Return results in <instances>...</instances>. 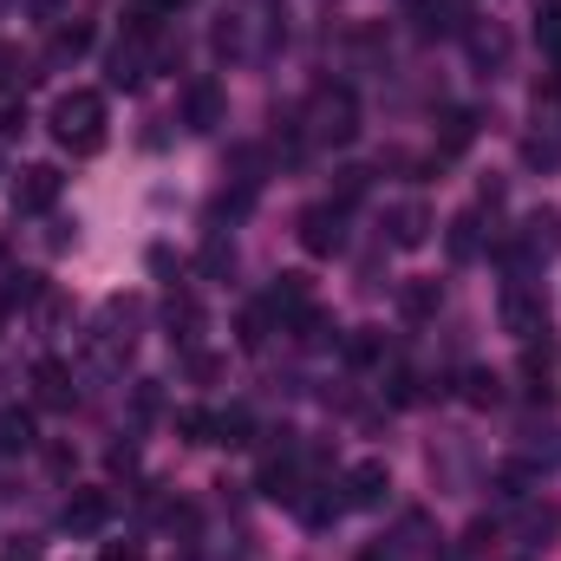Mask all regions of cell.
Returning a JSON list of instances; mask_svg holds the SVG:
<instances>
[{
  "label": "cell",
  "mask_w": 561,
  "mask_h": 561,
  "mask_svg": "<svg viewBox=\"0 0 561 561\" xmlns=\"http://www.w3.org/2000/svg\"><path fill=\"white\" fill-rule=\"evenodd\" d=\"M20 131H26V105H7L0 112V138H20Z\"/></svg>",
  "instance_id": "obj_34"
},
{
  "label": "cell",
  "mask_w": 561,
  "mask_h": 561,
  "mask_svg": "<svg viewBox=\"0 0 561 561\" xmlns=\"http://www.w3.org/2000/svg\"><path fill=\"white\" fill-rule=\"evenodd\" d=\"M516 249L529 255V268H536V262H549V255H561V209H549V203H542V209L516 229Z\"/></svg>",
  "instance_id": "obj_9"
},
{
  "label": "cell",
  "mask_w": 561,
  "mask_h": 561,
  "mask_svg": "<svg viewBox=\"0 0 561 561\" xmlns=\"http://www.w3.org/2000/svg\"><path fill=\"white\" fill-rule=\"evenodd\" d=\"M183 125H190V131H216V125H222V85H216V79H196V85L183 92Z\"/></svg>",
  "instance_id": "obj_10"
},
{
  "label": "cell",
  "mask_w": 561,
  "mask_h": 561,
  "mask_svg": "<svg viewBox=\"0 0 561 561\" xmlns=\"http://www.w3.org/2000/svg\"><path fill=\"white\" fill-rule=\"evenodd\" d=\"M0 255H7V242H0Z\"/></svg>",
  "instance_id": "obj_40"
},
{
  "label": "cell",
  "mask_w": 561,
  "mask_h": 561,
  "mask_svg": "<svg viewBox=\"0 0 561 561\" xmlns=\"http://www.w3.org/2000/svg\"><path fill=\"white\" fill-rule=\"evenodd\" d=\"M176 437H183V444H216V419H209L203 405H183V412H176Z\"/></svg>",
  "instance_id": "obj_22"
},
{
  "label": "cell",
  "mask_w": 561,
  "mask_h": 561,
  "mask_svg": "<svg viewBox=\"0 0 561 561\" xmlns=\"http://www.w3.org/2000/svg\"><path fill=\"white\" fill-rule=\"evenodd\" d=\"M424 236H431V209H424V203L386 209V242H392V249H419Z\"/></svg>",
  "instance_id": "obj_12"
},
{
  "label": "cell",
  "mask_w": 561,
  "mask_h": 561,
  "mask_svg": "<svg viewBox=\"0 0 561 561\" xmlns=\"http://www.w3.org/2000/svg\"><path fill=\"white\" fill-rule=\"evenodd\" d=\"M13 450H33V412H20V405L0 412V457H13Z\"/></svg>",
  "instance_id": "obj_17"
},
{
  "label": "cell",
  "mask_w": 561,
  "mask_h": 561,
  "mask_svg": "<svg viewBox=\"0 0 561 561\" xmlns=\"http://www.w3.org/2000/svg\"><path fill=\"white\" fill-rule=\"evenodd\" d=\"M150 412H157V386L144 379V386H138V419H150Z\"/></svg>",
  "instance_id": "obj_37"
},
{
  "label": "cell",
  "mask_w": 561,
  "mask_h": 561,
  "mask_svg": "<svg viewBox=\"0 0 561 561\" xmlns=\"http://www.w3.org/2000/svg\"><path fill=\"white\" fill-rule=\"evenodd\" d=\"M85 46H92V26H85V20H72V26H59V33H53V66H66V59H79Z\"/></svg>",
  "instance_id": "obj_19"
},
{
  "label": "cell",
  "mask_w": 561,
  "mask_h": 561,
  "mask_svg": "<svg viewBox=\"0 0 561 561\" xmlns=\"http://www.w3.org/2000/svg\"><path fill=\"white\" fill-rule=\"evenodd\" d=\"M105 561H144L138 542H105Z\"/></svg>",
  "instance_id": "obj_36"
},
{
  "label": "cell",
  "mask_w": 561,
  "mask_h": 561,
  "mask_svg": "<svg viewBox=\"0 0 561 561\" xmlns=\"http://www.w3.org/2000/svg\"><path fill=\"white\" fill-rule=\"evenodd\" d=\"M386 399H392V405H419V373H412V366H392V373H386Z\"/></svg>",
  "instance_id": "obj_28"
},
{
  "label": "cell",
  "mask_w": 561,
  "mask_h": 561,
  "mask_svg": "<svg viewBox=\"0 0 561 561\" xmlns=\"http://www.w3.org/2000/svg\"><path fill=\"white\" fill-rule=\"evenodd\" d=\"M536 39H542V46L561 59V0H549V7L536 13Z\"/></svg>",
  "instance_id": "obj_30"
},
{
  "label": "cell",
  "mask_w": 561,
  "mask_h": 561,
  "mask_svg": "<svg viewBox=\"0 0 561 561\" xmlns=\"http://www.w3.org/2000/svg\"><path fill=\"white\" fill-rule=\"evenodd\" d=\"M556 503H542V510H529V523H523V529H529V542H542V549H549V536H556Z\"/></svg>",
  "instance_id": "obj_31"
},
{
  "label": "cell",
  "mask_w": 561,
  "mask_h": 561,
  "mask_svg": "<svg viewBox=\"0 0 561 561\" xmlns=\"http://www.w3.org/2000/svg\"><path fill=\"white\" fill-rule=\"evenodd\" d=\"M262 307H268V320H275L280 333H287V327L300 333V327L320 313V307H313V280H307V275H280L275 287H268V300H262Z\"/></svg>",
  "instance_id": "obj_3"
},
{
  "label": "cell",
  "mask_w": 561,
  "mask_h": 561,
  "mask_svg": "<svg viewBox=\"0 0 561 561\" xmlns=\"http://www.w3.org/2000/svg\"><path fill=\"white\" fill-rule=\"evenodd\" d=\"M13 79H20V53H13V46H0V92H7Z\"/></svg>",
  "instance_id": "obj_35"
},
{
  "label": "cell",
  "mask_w": 561,
  "mask_h": 561,
  "mask_svg": "<svg viewBox=\"0 0 561 561\" xmlns=\"http://www.w3.org/2000/svg\"><path fill=\"white\" fill-rule=\"evenodd\" d=\"M203 268H209V275H229V268H236V249H229L222 236H209V249H203Z\"/></svg>",
  "instance_id": "obj_32"
},
{
  "label": "cell",
  "mask_w": 561,
  "mask_h": 561,
  "mask_svg": "<svg viewBox=\"0 0 561 561\" xmlns=\"http://www.w3.org/2000/svg\"><path fill=\"white\" fill-rule=\"evenodd\" d=\"M366 190H373V170H340V183H333V209L366 203Z\"/></svg>",
  "instance_id": "obj_23"
},
{
  "label": "cell",
  "mask_w": 561,
  "mask_h": 561,
  "mask_svg": "<svg viewBox=\"0 0 561 561\" xmlns=\"http://www.w3.org/2000/svg\"><path fill=\"white\" fill-rule=\"evenodd\" d=\"M53 138L66 144L72 157H99L105 150V99L99 92H66L53 105Z\"/></svg>",
  "instance_id": "obj_1"
},
{
  "label": "cell",
  "mask_w": 561,
  "mask_h": 561,
  "mask_svg": "<svg viewBox=\"0 0 561 561\" xmlns=\"http://www.w3.org/2000/svg\"><path fill=\"white\" fill-rule=\"evenodd\" d=\"M268 327H275V320H268V307H249V313H242V333H236V340H242L249 353H262V346H268Z\"/></svg>",
  "instance_id": "obj_27"
},
{
  "label": "cell",
  "mask_w": 561,
  "mask_h": 561,
  "mask_svg": "<svg viewBox=\"0 0 561 561\" xmlns=\"http://www.w3.org/2000/svg\"><path fill=\"white\" fill-rule=\"evenodd\" d=\"M379 359H386V340H379L373 327L346 333V366H379Z\"/></svg>",
  "instance_id": "obj_21"
},
{
  "label": "cell",
  "mask_w": 561,
  "mask_h": 561,
  "mask_svg": "<svg viewBox=\"0 0 561 561\" xmlns=\"http://www.w3.org/2000/svg\"><path fill=\"white\" fill-rule=\"evenodd\" d=\"M144 66H150V46H144V39H118L112 59H105V79L131 92V85H144Z\"/></svg>",
  "instance_id": "obj_13"
},
{
  "label": "cell",
  "mask_w": 561,
  "mask_h": 561,
  "mask_svg": "<svg viewBox=\"0 0 561 561\" xmlns=\"http://www.w3.org/2000/svg\"><path fill=\"white\" fill-rule=\"evenodd\" d=\"M386 490H392V470H386L379 457H366V463L346 470V496H340V503H346V510H379Z\"/></svg>",
  "instance_id": "obj_7"
},
{
  "label": "cell",
  "mask_w": 561,
  "mask_h": 561,
  "mask_svg": "<svg viewBox=\"0 0 561 561\" xmlns=\"http://www.w3.org/2000/svg\"><path fill=\"white\" fill-rule=\"evenodd\" d=\"M496 399H503V379H496V373H483V366H470V373H463V405H477V412H483V405H496Z\"/></svg>",
  "instance_id": "obj_18"
},
{
  "label": "cell",
  "mask_w": 561,
  "mask_h": 561,
  "mask_svg": "<svg viewBox=\"0 0 561 561\" xmlns=\"http://www.w3.org/2000/svg\"><path fill=\"white\" fill-rule=\"evenodd\" d=\"M346 209H333V203H313L307 216H300V249L307 255H340V242H346Z\"/></svg>",
  "instance_id": "obj_6"
},
{
  "label": "cell",
  "mask_w": 561,
  "mask_h": 561,
  "mask_svg": "<svg viewBox=\"0 0 561 561\" xmlns=\"http://www.w3.org/2000/svg\"><path fill=\"white\" fill-rule=\"evenodd\" d=\"M163 13H170L163 0H131V13H125V39H144V46H150V39L163 33Z\"/></svg>",
  "instance_id": "obj_16"
},
{
  "label": "cell",
  "mask_w": 561,
  "mask_h": 561,
  "mask_svg": "<svg viewBox=\"0 0 561 561\" xmlns=\"http://www.w3.org/2000/svg\"><path fill=\"white\" fill-rule=\"evenodd\" d=\"M444 249H450V262H477V249H483V222H477V209L450 216V229H444Z\"/></svg>",
  "instance_id": "obj_14"
},
{
  "label": "cell",
  "mask_w": 561,
  "mask_h": 561,
  "mask_svg": "<svg viewBox=\"0 0 561 561\" xmlns=\"http://www.w3.org/2000/svg\"><path fill=\"white\" fill-rule=\"evenodd\" d=\"M437 307H444V287H437V280H405V287H399V313H405V320H431V313H437Z\"/></svg>",
  "instance_id": "obj_15"
},
{
  "label": "cell",
  "mask_w": 561,
  "mask_h": 561,
  "mask_svg": "<svg viewBox=\"0 0 561 561\" xmlns=\"http://www.w3.org/2000/svg\"><path fill=\"white\" fill-rule=\"evenodd\" d=\"M536 105H561V59L542 72V79H536Z\"/></svg>",
  "instance_id": "obj_33"
},
{
  "label": "cell",
  "mask_w": 561,
  "mask_h": 561,
  "mask_svg": "<svg viewBox=\"0 0 561 561\" xmlns=\"http://www.w3.org/2000/svg\"><path fill=\"white\" fill-rule=\"evenodd\" d=\"M463 33H470V53H477V66H496V59L510 53L503 26H463Z\"/></svg>",
  "instance_id": "obj_20"
},
{
  "label": "cell",
  "mask_w": 561,
  "mask_h": 561,
  "mask_svg": "<svg viewBox=\"0 0 561 561\" xmlns=\"http://www.w3.org/2000/svg\"><path fill=\"white\" fill-rule=\"evenodd\" d=\"M59 183H66V176H59L53 163H26L20 183H13V209H20V216H46V209L59 203Z\"/></svg>",
  "instance_id": "obj_5"
},
{
  "label": "cell",
  "mask_w": 561,
  "mask_h": 561,
  "mask_svg": "<svg viewBox=\"0 0 561 561\" xmlns=\"http://www.w3.org/2000/svg\"><path fill=\"white\" fill-rule=\"evenodd\" d=\"M59 523H66V536H99L112 523V490H72Z\"/></svg>",
  "instance_id": "obj_8"
},
{
  "label": "cell",
  "mask_w": 561,
  "mask_h": 561,
  "mask_svg": "<svg viewBox=\"0 0 561 561\" xmlns=\"http://www.w3.org/2000/svg\"><path fill=\"white\" fill-rule=\"evenodd\" d=\"M353 131H359V99L346 85H313V99H307V138L353 144Z\"/></svg>",
  "instance_id": "obj_2"
},
{
  "label": "cell",
  "mask_w": 561,
  "mask_h": 561,
  "mask_svg": "<svg viewBox=\"0 0 561 561\" xmlns=\"http://www.w3.org/2000/svg\"><path fill=\"white\" fill-rule=\"evenodd\" d=\"M470 138H477V118H470V112H450V118H444V144H437V157H457Z\"/></svg>",
  "instance_id": "obj_24"
},
{
  "label": "cell",
  "mask_w": 561,
  "mask_h": 561,
  "mask_svg": "<svg viewBox=\"0 0 561 561\" xmlns=\"http://www.w3.org/2000/svg\"><path fill=\"white\" fill-rule=\"evenodd\" d=\"M33 405H46V412H66L72 405V373L59 359H39L33 366Z\"/></svg>",
  "instance_id": "obj_11"
},
{
  "label": "cell",
  "mask_w": 561,
  "mask_h": 561,
  "mask_svg": "<svg viewBox=\"0 0 561 561\" xmlns=\"http://www.w3.org/2000/svg\"><path fill=\"white\" fill-rule=\"evenodd\" d=\"M255 437V419L242 412V405H229L222 419H216V444H249Z\"/></svg>",
  "instance_id": "obj_26"
},
{
  "label": "cell",
  "mask_w": 561,
  "mask_h": 561,
  "mask_svg": "<svg viewBox=\"0 0 561 561\" xmlns=\"http://www.w3.org/2000/svg\"><path fill=\"white\" fill-rule=\"evenodd\" d=\"M0 300H7V307H33V300H46V280L39 275H7Z\"/></svg>",
  "instance_id": "obj_25"
},
{
  "label": "cell",
  "mask_w": 561,
  "mask_h": 561,
  "mask_svg": "<svg viewBox=\"0 0 561 561\" xmlns=\"http://www.w3.org/2000/svg\"><path fill=\"white\" fill-rule=\"evenodd\" d=\"M503 327H510L516 340L549 333V300L536 294V280H510V287H503Z\"/></svg>",
  "instance_id": "obj_4"
},
{
  "label": "cell",
  "mask_w": 561,
  "mask_h": 561,
  "mask_svg": "<svg viewBox=\"0 0 561 561\" xmlns=\"http://www.w3.org/2000/svg\"><path fill=\"white\" fill-rule=\"evenodd\" d=\"M0 327H7V300H0Z\"/></svg>",
  "instance_id": "obj_39"
},
{
  "label": "cell",
  "mask_w": 561,
  "mask_h": 561,
  "mask_svg": "<svg viewBox=\"0 0 561 561\" xmlns=\"http://www.w3.org/2000/svg\"><path fill=\"white\" fill-rule=\"evenodd\" d=\"M496 496H503V503H523V496H529V470H523V463H503V470H496Z\"/></svg>",
  "instance_id": "obj_29"
},
{
  "label": "cell",
  "mask_w": 561,
  "mask_h": 561,
  "mask_svg": "<svg viewBox=\"0 0 561 561\" xmlns=\"http://www.w3.org/2000/svg\"><path fill=\"white\" fill-rule=\"evenodd\" d=\"M0 561H39V549H33V542H20V549H7Z\"/></svg>",
  "instance_id": "obj_38"
}]
</instances>
